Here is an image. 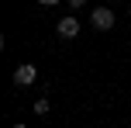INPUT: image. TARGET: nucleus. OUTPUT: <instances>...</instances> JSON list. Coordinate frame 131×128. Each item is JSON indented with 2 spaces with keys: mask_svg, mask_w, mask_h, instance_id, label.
Listing matches in <instances>:
<instances>
[{
  "mask_svg": "<svg viewBox=\"0 0 131 128\" xmlns=\"http://www.w3.org/2000/svg\"><path fill=\"white\" fill-rule=\"evenodd\" d=\"M114 21H117V17H114L111 7H93V11H90V24L97 28V31H111Z\"/></svg>",
  "mask_w": 131,
  "mask_h": 128,
  "instance_id": "obj_1",
  "label": "nucleus"
},
{
  "mask_svg": "<svg viewBox=\"0 0 131 128\" xmlns=\"http://www.w3.org/2000/svg\"><path fill=\"white\" fill-rule=\"evenodd\" d=\"M35 80H38V69H35L31 62H21V66L14 69V87H21V90H24V87H31Z\"/></svg>",
  "mask_w": 131,
  "mask_h": 128,
  "instance_id": "obj_2",
  "label": "nucleus"
},
{
  "mask_svg": "<svg viewBox=\"0 0 131 128\" xmlns=\"http://www.w3.org/2000/svg\"><path fill=\"white\" fill-rule=\"evenodd\" d=\"M55 31H59V38H76L79 35V21H76V14H69V17H59V24H55Z\"/></svg>",
  "mask_w": 131,
  "mask_h": 128,
  "instance_id": "obj_3",
  "label": "nucleus"
},
{
  "mask_svg": "<svg viewBox=\"0 0 131 128\" xmlns=\"http://www.w3.org/2000/svg\"><path fill=\"white\" fill-rule=\"evenodd\" d=\"M35 114H41V118L48 114V101H45V97H41V101H35Z\"/></svg>",
  "mask_w": 131,
  "mask_h": 128,
  "instance_id": "obj_4",
  "label": "nucleus"
},
{
  "mask_svg": "<svg viewBox=\"0 0 131 128\" xmlns=\"http://www.w3.org/2000/svg\"><path fill=\"white\" fill-rule=\"evenodd\" d=\"M66 4H69V7H72V11H79V7H83V4H86V0H66Z\"/></svg>",
  "mask_w": 131,
  "mask_h": 128,
  "instance_id": "obj_5",
  "label": "nucleus"
},
{
  "mask_svg": "<svg viewBox=\"0 0 131 128\" xmlns=\"http://www.w3.org/2000/svg\"><path fill=\"white\" fill-rule=\"evenodd\" d=\"M38 4H41V7H55L59 0H38Z\"/></svg>",
  "mask_w": 131,
  "mask_h": 128,
  "instance_id": "obj_6",
  "label": "nucleus"
},
{
  "mask_svg": "<svg viewBox=\"0 0 131 128\" xmlns=\"http://www.w3.org/2000/svg\"><path fill=\"white\" fill-rule=\"evenodd\" d=\"M14 128H28V125H14Z\"/></svg>",
  "mask_w": 131,
  "mask_h": 128,
  "instance_id": "obj_7",
  "label": "nucleus"
}]
</instances>
